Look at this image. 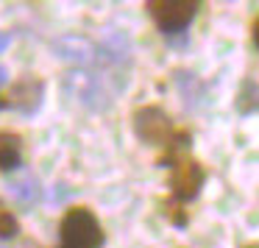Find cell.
<instances>
[{"label": "cell", "mask_w": 259, "mask_h": 248, "mask_svg": "<svg viewBox=\"0 0 259 248\" xmlns=\"http://www.w3.org/2000/svg\"><path fill=\"white\" fill-rule=\"evenodd\" d=\"M131 129L137 140L159 148L162 153H179L192 148V131L179 126L162 103H142L131 112Z\"/></svg>", "instance_id": "cell-1"}, {"label": "cell", "mask_w": 259, "mask_h": 248, "mask_svg": "<svg viewBox=\"0 0 259 248\" xmlns=\"http://www.w3.org/2000/svg\"><path fill=\"white\" fill-rule=\"evenodd\" d=\"M156 164L167 168V195L170 203H179V206H187L190 201H195L209 179L206 164L198 162L190 151L159 153Z\"/></svg>", "instance_id": "cell-2"}, {"label": "cell", "mask_w": 259, "mask_h": 248, "mask_svg": "<svg viewBox=\"0 0 259 248\" xmlns=\"http://www.w3.org/2000/svg\"><path fill=\"white\" fill-rule=\"evenodd\" d=\"M59 240H62V248H103L106 231L90 206L75 203L64 209L59 220Z\"/></svg>", "instance_id": "cell-3"}, {"label": "cell", "mask_w": 259, "mask_h": 248, "mask_svg": "<svg viewBox=\"0 0 259 248\" xmlns=\"http://www.w3.org/2000/svg\"><path fill=\"white\" fill-rule=\"evenodd\" d=\"M198 9H201L198 0H151V3H145L148 17L153 20V25L164 36L184 34L190 28V23L195 20Z\"/></svg>", "instance_id": "cell-4"}, {"label": "cell", "mask_w": 259, "mask_h": 248, "mask_svg": "<svg viewBox=\"0 0 259 248\" xmlns=\"http://www.w3.org/2000/svg\"><path fill=\"white\" fill-rule=\"evenodd\" d=\"M42 101H45V78L36 73H23L17 78L9 81V92H6V103L12 109H17L20 114L31 117L39 112Z\"/></svg>", "instance_id": "cell-5"}, {"label": "cell", "mask_w": 259, "mask_h": 248, "mask_svg": "<svg viewBox=\"0 0 259 248\" xmlns=\"http://www.w3.org/2000/svg\"><path fill=\"white\" fill-rule=\"evenodd\" d=\"M53 53H56L62 62H70V64H87L92 62V45L78 34H67V36H59L53 42Z\"/></svg>", "instance_id": "cell-6"}, {"label": "cell", "mask_w": 259, "mask_h": 248, "mask_svg": "<svg viewBox=\"0 0 259 248\" xmlns=\"http://www.w3.org/2000/svg\"><path fill=\"white\" fill-rule=\"evenodd\" d=\"M6 190H9V198L17 201L20 206H31V203H36L42 198V184H39V179L31 176V173H23V176H17V179H9Z\"/></svg>", "instance_id": "cell-7"}, {"label": "cell", "mask_w": 259, "mask_h": 248, "mask_svg": "<svg viewBox=\"0 0 259 248\" xmlns=\"http://www.w3.org/2000/svg\"><path fill=\"white\" fill-rule=\"evenodd\" d=\"M23 164V137L17 131L0 129V170L12 173Z\"/></svg>", "instance_id": "cell-8"}, {"label": "cell", "mask_w": 259, "mask_h": 248, "mask_svg": "<svg viewBox=\"0 0 259 248\" xmlns=\"http://www.w3.org/2000/svg\"><path fill=\"white\" fill-rule=\"evenodd\" d=\"M70 87H73V92H75V98H78L84 106H90V109H101V103L98 101H103V90H101V84H98L92 75H84V73H75L73 78H70Z\"/></svg>", "instance_id": "cell-9"}, {"label": "cell", "mask_w": 259, "mask_h": 248, "mask_svg": "<svg viewBox=\"0 0 259 248\" xmlns=\"http://www.w3.org/2000/svg\"><path fill=\"white\" fill-rule=\"evenodd\" d=\"M234 109L240 114H253L259 112V84L253 78H245L237 90V98H234Z\"/></svg>", "instance_id": "cell-10"}, {"label": "cell", "mask_w": 259, "mask_h": 248, "mask_svg": "<svg viewBox=\"0 0 259 248\" xmlns=\"http://www.w3.org/2000/svg\"><path fill=\"white\" fill-rule=\"evenodd\" d=\"M20 234V220L6 203L0 201V240H12Z\"/></svg>", "instance_id": "cell-11"}, {"label": "cell", "mask_w": 259, "mask_h": 248, "mask_svg": "<svg viewBox=\"0 0 259 248\" xmlns=\"http://www.w3.org/2000/svg\"><path fill=\"white\" fill-rule=\"evenodd\" d=\"M70 195H73V187H67V184H56V187L48 190V201L51 203H62L64 198H70Z\"/></svg>", "instance_id": "cell-12"}, {"label": "cell", "mask_w": 259, "mask_h": 248, "mask_svg": "<svg viewBox=\"0 0 259 248\" xmlns=\"http://www.w3.org/2000/svg\"><path fill=\"white\" fill-rule=\"evenodd\" d=\"M9 45H12V34L9 31H0V53H6Z\"/></svg>", "instance_id": "cell-13"}, {"label": "cell", "mask_w": 259, "mask_h": 248, "mask_svg": "<svg viewBox=\"0 0 259 248\" xmlns=\"http://www.w3.org/2000/svg\"><path fill=\"white\" fill-rule=\"evenodd\" d=\"M251 36H253V45L259 48V17H256V20H253V23H251Z\"/></svg>", "instance_id": "cell-14"}, {"label": "cell", "mask_w": 259, "mask_h": 248, "mask_svg": "<svg viewBox=\"0 0 259 248\" xmlns=\"http://www.w3.org/2000/svg\"><path fill=\"white\" fill-rule=\"evenodd\" d=\"M9 81H12V78H9V70L3 67V64H0V90H3V87H6Z\"/></svg>", "instance_id": "cell-15"}, {"label": "cell", "mask_w": 259, "mask_h": 248, "mask_svg": "<svg viewBox=\"0 0 259 248\" xmlns=\"http://www.w3.org/2000/svg\"><path fill=\"white\" fill-rule=\"evenodd\" d=\"M240 248H259V240H253V242H245V245H240Z\"/></svg>", "instance_id": "cell-16"}, {"label": "cell", "mask_w": 259, "mask_h": 248, "mask_svg": "<svg viewBox=\"0 0 259 248\" xmlns=\"http://www.w3.org/2000/svg\"><path fill=\"white\" fill-rule=\"evenodd\" d=\"M9 103H6V95H0V109H6Z\"/></svg>", "instance_id": "cell-17"}]
</instances>
